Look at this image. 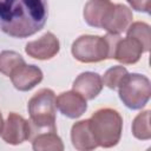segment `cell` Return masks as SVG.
Instances as JSON below:
<instances>
[{
  "label": "cell",
  "instance_id": "obj_13",
  "mask_svg": "<svg viewBox=\"0 0 151 151\" xmlns=\"http://www.w3.org/2000/svg\"><path fill=\"white\" fill-rule=\"evenodd\" d=\"M132 20H133V14H132V11L127 6L123 4H114V7L109 19L105 21L103 29H105L110 34L120 35L127 29Z\"/></svg>",
  "mask_w": 151,
  "mask_h": 151
},
{
  "label": "cell",
  "instance_id": "obj_2",
  "mask_svg": "<svg viewBox=\"0 0 151 151\" xmlns=\"http://www.w3.org/2000/svg\"><path fill=\"white\" fill-rule=\"evenodd\" d=\"M90 120L91 131L98 146L109 149L116 146L123 132V117L111 107H103L92 113Z\"/></svg>",
  "mask_w": 151,
  "mask_h": 151
},
{
  "label": "cell",
  "instance_id": "obj_9",
  "mask_svg": "<svg viewBox=\"0 0 151 151\" xmlns=\"http://www.w3.org/2000/svg\"><path fill=\"white\" fill-rule=\"evenodd\" d=\"M55 106L63 116L71 119L81 117L87 110L86 99L73 90L61 92L55 97Z\"/></svg>",
  "mask_w": 151,
  "mask_h": 151
},
{
  "label": "cell",
  "instance_id": "obj_8",
  "mask_svg": "<svg viewBox=\"0 0 151 151\" xmlns=\"http://www.w3.org/2000/svg\"><path fill=\"white\" fill-rule=\"evenodd\" d=\"M59 50V39L52 32H46L39 39L28 41L25 46L26 54L38 60H50L58 54Z\"/></svg>",
  "mask_w": 151,
  "mask_h": 151
},
{
  "label": "cell",
  "instance_id": "obj_14",
  "mask_svg": "<svg viewBox=\"0 0 151 151\" xmlns=\"http://www.w3.org/2000/svg\"><path fill=\"white\" fill-rule=\"evenodd\" d=\"M71 142L73 147L78 151H90L98 147V144L91 131L88 119L79 120L72 125Z\"/></svg>",
  "mask_w": 151,
  "mask_h": 151
},
{
  "label": "cell",
  "instance_id": "obj_11",
  "mask_svg": "<svg viewBox=\"0 0 151 151\" xmlns=\"http://www.w3.org/2000/svg\"><path fill=\"white\" fill-rule=\"evenodd\" d=\"M113 7L114 4L111 0H88L83 11L84 20L91 27L103 28Z\"/></svg>",
  "mask_w": 151,
  "mask_h": 151
},
{
  "label": "cell",
  "instance_id": "obj_16",
  "mask_svg": "<svg viewBox=\"0 0 151 151\" xmlns=\"http://www.w3.org/2000/svg\"><path fill=\"white\" fill-rule=\"evenodd\" d=\"M127 37H132L140 42L144 52H149L151 47V33L150 25L144 21H134L125 31Z\"/></svg>",
  "mask_w": 151,
  "mask_h": 151
},
{
  "label": "cell",
  "instance_id": "obj_21",
  "mask_svg": "<svg viewBox=\"0 0 151 151\" xmlns=\"http://www.w3.org/2000/svg\"><path fill=\"white\" fill-rule=\"evenodd\" d=\"M2 127H4V119H2V114L0 112V136H1V132H2Z\"/></svg>",
  "mask_w": 151,
  "mask_h": 151
},
{
  "label": "cell",
  "instance_id": "obj_15",
  "mask_svg": "<svg viewBox=\"0 0 151 151\" xmlns=\"http://www.w3.org/2000/svg\"><path fill=\"white\" fill-rule=\"evenodd\" d=\"M34 151H63L64 143L57 131H39L32 139Z\"/></svg>",
  "mask_w": 151,
  "mask_h": 151
},
{
  "label": "cell",
  "instance_id": "obj_17",
  "mask_svg": "<svg viewBox=\"0 0 151 151\" xmlns=\"http://www.w3.org/2000/svg\"><path fill=\"white\" fill-rule=\"evenodd\" d=\"M150 110H145L138 113L132 120L131 131L134 138L139 140L151 139V127H150Z\"/></svg>",
  "mask_w": 151,
  "mask_h": 151
},
{
  "label": "cell",
  "instance_id": "obj_5",
  "mask_svg": "<svg viewBox=\"0 0 151 151\" xmlns=\"http://www.w3.org/2000/svg\"><path fill=\"white\" fill-rule=\"evenodd\" d=\"M71 53L76 60L84 64L100 63L109 59L110 47L105 37L84 34L73 41Z\"/></svg>",
  "mask_w": 151,
  "mask_h": 151
},
{
  "label": "cell",
  "instance_id": "obj_6",
  "mask_svg": "<svg viewBox=\"0 0 151 151\" xmlns=\"http://www.w3.org/2000/svg\"><path fill=\"white\" fill-rule=\"evenodd\" d=\"M110 47L109 59H114L123 65H132L139 61L142 54L144 53L143 46L138 40L132 37L122 38L119 34L105 35Z\"/></svg>",
  "mask_w": 151,
  "mask_h": 151
},
{
  "label": "cell",
  "instance_id": "obj_7",
  "mask_svg": "<svg viewBox=\"0 0 151 151\" xmlns=\"http://www.w3.org/2000/svg\"><path fill=\"white\" fill-rule=\"evenodd\" d=\"M32 136V126L22 116L11 112L4 122L1 138L9 145H19L28 140Z\"/></svg>",
  "mask_w": 151,
  "mask_h": 151
},
{
  "label": "cell",
  "instance_id": "obj_10",
  "mask_svg": "<svg viewBox=\"0 0 151 151\" xmlns=\"http://www.w3.org/2000/svg\"><path fill=\"white\" fill-rule=\"evenodd\" d=\"M13 86L18 91H29L41 83L44 74L37 65H27L26 63L17 67L9 76Z\"/></svg>",
  "mask_w": 151,
  "mask_h": 151
},
{
  "label": "cell",
  "instance_id": "obj_4",
  "mask_svg": "<svg viewBox=\"0 0 151 151\" xmlns=\"http://www.w3.org/2000/svg\"><path fill=\"white\" fill-rule=\"evenodd\" d=\"M117 90L119 99L127 109L140 110L150 99L151 83L144 74L127 72L120 80Z\"/></svg>",
  "mask_w": 151,
  "mask_h": 151
},
{
  "label": "cell",
  "instance_id": "obj_12",
  "mask_svg": "<svg viewBox=\"0 0 151 151\" xmlns=\"http://www.w3.org/2000/svg\"><path fill=\"white\" fill-rule=\"evenodd\" d=\"M103 79L97 72L86 71L80 73L72 84V90L83 96L86 100L94 99L103 90Z\"/></svg>",
  "mask_w": 151,
  "mask_h": 151
},
{
  "label": "cell",
  "instance_id": "obj_20",
  "mask_svg": "<svg viewBox=\"0 0 151 151\" xmlns=\"http://www.w3.org/2000/svg\"><path fill=\"white\" fill-rule=\"evenodd\" d=\"M132 9L143 13H150V0H126Z\"/></svg>",
  "mask_w": 151,
  "mask_h": 151
},
{
  "label": "cell",
  "instance_id": "obj_18",
  "mask_svg": "<svg viewBox=\"0 0 151 151\" xmlns=\"http://www.w3.org/2000/svg\"><path fill=\"white\" fill-rule=\"evenodd\" d=\"M25 64V59L15 51H2L0 53V73L9 77L12 72Z\"/></svg>",
  "mask_w": 151,
  "mask_h": 151
},
{
  "label": "cell",
  "instance_id": "obj_19",
  "mask_svg": "<svg viewBox=\"0 0 151 151\" xmlns=\"http://www.w3.org/2000/svg\"><path fill=\"white\" fill-rule=\"evenodd\" d=\"M127 73V70L122 65H116L113 67H110L103 76V84L109 87L110 90H117L120 80L124 78V76Z\"/></svg>",
  "mask_w": 151,
  "mask_h": 151
},
{
  "label": "cell",
  "instance_id": "obj_3",
  "mask_svg": "<svg viewBox=\"0 0 151 151\" xmlns=\"http://www.w3.org/2000/svg\"><path fill=\"white\" fill-rule=\"evenodd\" d=\"M27 110L31 123L39 131H57L55 93L51 88H41L28 100Z\"/></svg>",
  "mask_w": 151,
  "mask_h": 151
},
{
  "label": "cell",
  "instance_id": "obj_1",
  "mask_svg": "<svg viewBox=\"0 0 151 151\" xmlns=\"http://www.w3.org/2000/svg\"><path fill=\"white\" fill-rule=\"evenodd\" d=\"M47 0H0V29L17 39L41 31L47 21Z\"/></svg>",
  "mask_w": 151,
  "mask_h": 151
}]
</instances>
